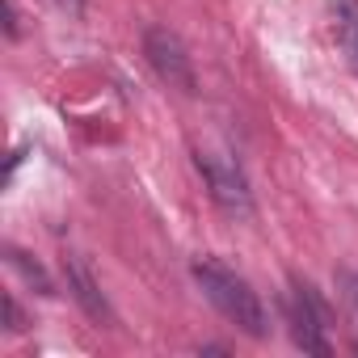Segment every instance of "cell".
Listing matches in <instances>:
<instances>
[{
  "mask_svg": "<svg viewBox=\"0 0 358 358\" xmlns=\"http://www.w3.org/2000/svg\"><path fill=\"white\" fill-rule=\"evenodd\" d=\"M190 274H194V282L203 287V295L215 303V312H220L228 324H236L245 337L262 341V337L270 333L266 303H262V295L253 291V282H249L245 274H236V270L224 266L220 257H199V262L190 266Z\"/></svg>",
  "mask_w": 358,
  "mask_h": 358,
  "instance_id": "1",
  "label": "cell"
},
{
  "mask_svg": "<svg viewBox=\"0 0 358 358\" xmlns=\"http://www.w3.org/2000/svg\"><path fill=\"white\" fill-rule=\"evenodd\" d=\"M282 312H287V324H291V341L303 354H320V358L333 354V341H329V308H324L320 291L308 278H299V274L291 278L287 299H282Z\"/></svg>",
  "mask_w": 358,
  "mask_h": 358,
  "instance_id": "2",
  "label": "cell"
},
{
  "mask_svg": "<svg viewBox=\"0 0 358 358\" xmlns=\"http://www.w3.org/2000/svg\"><path fill=\"white\" fill-rule=\"evenodd\" d=\"M194 169L203 173L207 194L215 207H224L228 215H249L253 211V190L249 177L241 169V160L224 148H194Z\"/></svg>",
  "mask_w": 358,
  "mask_h": 358,
  "instance_id": "3",
  "label": "cell"
},
{
  "mask_svg": "<svg viewBox=\"0 0 358 358\" xmlns=\"http://www.w3.org/2000/svg\"><path fill=\"white\" fill-rule=\"evenodd\" d=\"M143 55H148L152 72H156L169 89L186 93V97L199 93L194 55H190V47L182 43V34H173L169 26H148V30H143Z\"/></svg>",
  "mask_w": 358,
  "mask_h": 358,
  "instance_id": "4",
  "label": "cell"
},
{
  "mask_svg": "<svg viewBox=\"0 0 358 358\" xmlns=\"http://www.w3.org/2000/svg\"><path fill=\"white\" fill-rule=\"evenodd\" d=\"M64 278H68V291H72V299L85 308L89 320H97V324H114V308H110L101 282L93 278V270H89V262H85L80 253H68V257H64Z\"/></svg>",
  "mask_w": 358,
  "mask_h": 358,
  "instance_id": "5",
  "label": "cell"
},
{
  "mask_svg": "<svg viewBox=\"0 0 358 358\" xmlns=\"http://www.w3.org/2000/svg\"><path fill=\"white\" fill-rule=\"evenodd\" d=\"M333 38L350 64V72L358 76V0H333Z\"/></svg>",
  "mask_w": 358,
  "mask_h": 358,
  "instance_id": "6",
  "label": "cell"
},
{
  "mask_svg": "<svg viewBox=\"0 0 358 358\" xmlns=\"http://www.w3.org/2000/svg\"><path fill=\"white\" fill-rule=\"evenodd\" d=\"M5 257H9V266L38 291V295H55V282H51V274L43 270V262H34L30 253H22L17 245H5Z\"/></svg>",
  "mask_w": 358,
  "mask_h": 358,
  "instance_id": "7",
  "label": "cell"
},
{
  "mask_svg": "<svg viewBox=\"0 0 358 358\" xmlns=\"http://www.w3.org/2000/svg\"><path fill=\"white\" fill-rule=\"evenodd\" d=\"M5 329H9V333H22V329H26V316H22V308H17L13 295H5Z\"/></svg>",
  "mask_w": 358,
  "mask_h": 358,
  "instance_id": "8",
  "label": "cell"
},
{
  "mask_svg": "<svg viewBox=\"0 0 358 358\" xmlns=\"http://www.w3.org/2000/svg\"><path fill=\"white\" fill-rule=\"evenodd\" d=\"M337 282H341V291H345L350 308L358 312V270H341V274H337Z\"/></svg>",
  "mask_w": 358,
  "mask_h": 358,
  "instance_id": "9",
  "label": "cell"
},
{
  "mask_svg": "<svg viewBox=\"0 0 358 358\" xmlns=\"http://www.w3.org/2000/svg\"><path fill=\"white\" fill-rule=\"evenodd\" d=\"M59 9H68V13H85V0H55Z\"/></svg>",
  "mask_w": 358,
  "mask_h": 358,
  "instance_id": "10",
  "label": "cell"
},
{
  "mask_svg": "<svg viewBox=\"0 0 358 358\" xmlns=\"http://www.w3.org/2000/svg\"><path fill=\"white\" fill-rule=\"evenodd\" d=\"M354 350H358V341H354Z\"/></svg>",
  "mask_w": 358,
  "mask_h": 358,
  "instance_id": "11",
  "label": "cell"
}]
</instances>
